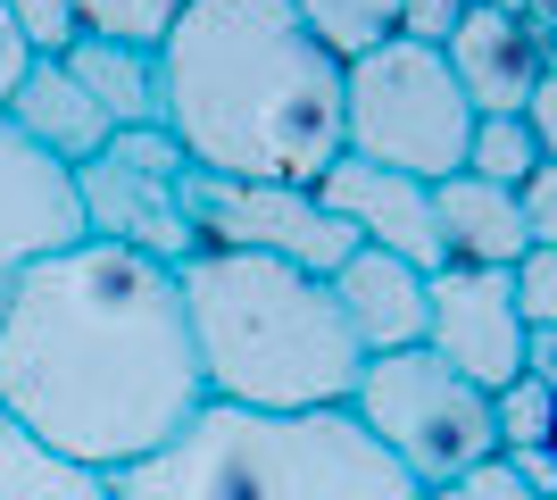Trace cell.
Returning a JSON list of instances; mask_svg holds the SVG:
<instances>
[{
  "label": "cell",
  "instance_id": "33",
  "mask_svg": "<svg viewBox=\"0 0 557 500\" xmlns=\"http://www.w3.org/2000/svg\"><path fill=\"white\" fill-rule=\"evenodd\" d=\"M549 451H557V426H549Z\"/></svg>",
  "mask_w": 557,
  "mask_h": 500
},
{
  "label": "cell",
  "instance_id": "24",
  "mask_svg": "<svg viewBox=\"0 0 557 500\" xmlns=\"http://www.w3.org/2000/svg\"><path fill=\"white\" fill-rule=\"evenodd\" d=\"M424 500H541V492H533L524 476H516V467H508V451H499V459H483V467L449 476L442 492H424Z\"/></svg>",
  "mask_w": 557,
  "mask_h": 500
},
{
  "label": "cell",
  "instance_id": "26",
  "mask_svg": "<svg viewBox=\"0 0 557 500\" xmlns=\"http://www.w3.org/2000/svg\"><path fill=\"white\" fill-rule=\"evenodd\" d=\"M516 118H524V134H533V150L557 167V68L533 75V93H524V109H516Z\"/></svg>",
  "mask_w": 557,
  "mask_h": 500
},
{
  "label": "cell",
  "instance_id": "27",
  "mask_svg": "<svg viewBox=\"0 0 557 500\" xmlns=\"http://www.w3.org/2000/svg\"><path fill=\"white\" fill-rule=\"evenodd\" d=\"M516 200H524V234H533V242H557V167H549V159L516 184Z\"/></svg>",
  "mask_w": 557,
  "mask_h": 500
},
{
  "label": "cell",
  "instance_id": "21",
  "mask_svg": "<svg viewBox=\"0 0 557 500\" xmlns=\"http://www.w3.org/2000/svg\"><path fill=\"white\" fill-rule=\"evenodd\" d=\"M491 417H499V451H541L557 426V383L516 376L508 392H491Z\"/></svg>",
  "mask_w": 557,
  "mask_h": 500
},
{
  "label": "cell",
  "instance_id": "1",
  "mask_svg": "<svg viewBox=\"0 0 557 500\" xmlns=\"http://www.w3.org/2000/svg\"><path fill=\"white\" fill-rule=\"evenodd\" d=\"M175 267L116 242H67L0 292V417L92 476H125L200 417Z\"/></svg>",
  "mask_w": 557,
  "mask_h": 500
},
{
  "label": "cell",
  "instance_id": "7",
  "mask_svg": "<svg viewBox=\"0 0 557 500\" xmlns=\"http://www.w3.org/2000/svg\"><path fill=\"white\" fill-rule=\"evenodd\" d=\"M191 159L166 143V125H125L109 134L100 159L75 167V200H84V234L116 242L134 259H159V267H184L200 251V225H191Z\"/></svg>",
  "mask_w": 557,
  "mask_h": 500
},
{
  "label": "cell",
  "instance_id": "25",
  "mask_svg": "<svg viewBox=\"0 0 557 500\" xmlns=\"http://www.w3.org/2000/svg\"><path fill=\"white\" fill-rule=\"evenodd\" d=\"M474 9V0H399V42H424L442 50L449 34H458V17Z\"/></svg>",
  "mask_w": 557,
  "mask_h": 500
},
{
  "label": "cell",
  "instance_id": "29",
  "mask_svg": "<svg viewBox=\"0 0 557 500\" xmlns=\"http://www.w3.org/2000/svg\"><path fill=\"white\" fill-rule=\"evenodd\" d=\"M508 467H516V476H524V484H533L541 500L557 492V451H549V442H541V451H508Z\"/></svg>",
  "mask_w": 557,
  "mask_h": 500
},
{
  "label": "cell",
  "instance_id": "2",
  "mask_svg": "<svg viewBox=\"0 0 557 500\" xmlns=\"http://www.w3.org/2000/svg\"><path fill=\"white\" fill-rule=\"evenodd\" d=\"M159 125L200 175L317 184L342 159V59L292 0H191L159 42Z\"/></svg>",
  "mask_w": 557,
  "mask_h": 500
},
{
  "label": "cell",
  "instance_id": "3",
  "mask_svg": "<svg viewBox=\"0 0 557 500\" xmlns=\"http://www.w3.org/2000/svg\"><path fill=\"white\" fill-rule=\"evenodd\" d=\"M209 401L233 408H349L367 342L349 333L325 276L250 251H191L175 267Z\"/></svg>",
  "mask_w": 557,
  "mask_h": 500
},
{
  "label": "cell",
  "instance_id": "11",
  "mask_svg": "<svg viewBox=\"0 0 557 500\" xmlns=\"http://www.w3.org/2000/svg\"><path fill=\"white\" fill-rule=\"evenodd\" d=\"M84 242V200H75V175L50 150H34L17 125L0 118V292L17 284L34 259Z\"/></svg>",
  "mask_w": 557,
  "mask_h": 500
},
{
  "label": "cell",
  "instance_id": "28",
  "mask_svg": "<svg viewBox=\"0 0 557 500\" xmlns=\"http://www.w3.org/2000/svg\"><path fill=\"white\" fill-rule=\"evenodd\" d=\"M25 68H34V50H25L17 17H9V0H0V109H9V93L25 84Z\"/></svg>",
  "mask_w": 557,
  "mask_h": 500
},
{
  "label": "cell",
  "instance_id": "12",
  "mask_svg": "<svg viewBox=\"0 0 557 500\" xmlns=\"http://www.w3.org/2000/svg\"><path fill=\"white\" fill-rule=\"evenodd\" d=\"M325 284H333V301H342L349 333L367 342V358H383V351H417V342H424L433 276H417L408 259H392V251H367V242H358V251L333 267Z\"/></svg>",
  "mask_w": 557,
  "mask_h": 500
},
{
  "label": "cell",
  "instance_id": "18",
  "mask_svg": "<svg viewBox=\"0 0 557 500\" xmlns=\"http://www.w3.org/2000/svg\"><path fill=\"white\" fill-rule=\"evenodd\" d=\"M292 9H300V25L325 42V59H342V68L399 34V0H292Z\"/></svg>",
  "mask_w": 557,
  "mask_h": 500
},
{
  "label": "cell",
  "instance_id": "23",
  "mask_svg": "<svg viewBox=\"0 0 557 500\" xmlns=\"http://www.w3.org/2000/svg\"><path fill=\"white\" fill-rule=\"evenodd\" d=\"M508 284H516L524 326H557V242H533V251L508 267Z\"/></svg>",
  "mask_w": 557,
  "mask_h": 500
},
{
  "label": "cell",
  "instance_id": "6",
  "mask_svg": "<svg viewBox=\"0 0 557 500\" xmlns=\"http://www.w3.org/2000/svg\"><path fill=\"white\" fill-rule=\"evenodd\" d=\"M349 408H358V426H367L374 442L417 476V492H442L449 476L499 459L491 392H483V383H466L458 367H442L424 342H417V351L367 358V376H358Z\"/></svg>",
  "mask_w": 557,
  "mask_h": 500
},
{
  "label": "cell",
  "instance_id": "10",
  "mask_svg": "<svg viewBox=\"0 0 557 500\" xmlns=\"http://www.w3.org/2000/svg\"><path fill=\"white\" fill-rule=\"evenodd\" d=\"M317 200H325L367 251H392V259H408L417 276H442L449 267L442 217H433V184H417V175H392V167H367V159L342 150V159L317 175Z\"/></svg>",
  "mask_w": 557,
  "mask_h": 500
},
{
  "label": "cell",
  "instance_id": "19",
  "mask_svg": "<svg viewBox=\"0 0 557 500\" xmlns=\"http://www.w3.org/2000/svg\"><path fill=\"white\" fill-rule=\"evenodd\" d=\"M184 9L191 0H75L84 34H100V42H141V50H159Z\"/></svg>",
  "mask_w": 557,
  "mask_h": 500
},
{
  "label": "cell",
  "instance_id": "30",
  "mask_svg": "<svg viewBox=\"0 0 557 500\" xmlns=\"http://www.w3.org/2000/svg\"><path fill=\"white\" fill-rule=\"evenodd\" d=\"M524 376L557 383V326H533V342H524Z\"/></svg>",
  "mask_w": 557,
  "mask_h": 500
},
{
  "label": "cell",
  "instance_id": "9",
  "mask_svg": "<svg viewBox=\"0 0 557 500\" xmlns=\"http://www.w3.org/2000/svg\"><path fill=\"white\" fill-rule=\"evenodd\" d=\"M524 309H516V284L508 267H442L433 276V309H424V351L458 367L466 383L483 392H508L524 376Z\"/></svg>",
  "mask_w": 557,
  "mask_h": 500
},
{
  "label": "cell",
  "instance_id": "17",
  "mask_svg": "<svg viewBox=\"0 0 557 500\" xmlns=\"http://www.w3.org/2000/svg\"><path fill=\"white\" fill-rule=\"evenodd\" d=\"M0 500H116V492H109V476L67 467L59 451H42L25 426L0 417Z\"/></svg>",
  "mask_w": 557,
  "mask_h": 500
},
{
  "label": "cell",
  "instance_id": "14",
  "mask_svg": "<svg viewBox=\"0 0 557 500\" xmlns=\"http://www.w3.org/2000/svg\"><path fill=\"white\" fill-rule=\"evenodd\" d=\"M0 118L17 125L34 150H50V159L67 167V175H75L84 159H100V150H109V134H116L109 109H100V100L84 93V84H75L59 59H34V68H25V84L9 93V109H0Z\"/></svg>",
  "mask_w": 557,
  "mask_h": 500
},
{
  "label": "cell",
  "instance_id": "5",
  "mask_svg": "<svg viewBox=\"0 0 557 500\" xmlns=\"http://www.w3.org/2000/svg\"><path fill=\"white\" fill-rule=\"evenodd\" d=\"M342 143H349V159L417 175V184L466 175L474 100H466L449 50H424V42L392 34L383 50L349 59L342 68Z\"/></svg>",
  "mask_w": 557,
  "mask_h": 500
},
{
  "label": "cell",
  "instance_id": "31",
  "mask_svg": "<svg viewBox=\"0 0 557 500\" xmlns=\"http://www.w3.org/2000/svg\"><path fill=\"white\" fill-rule=\"evenodd\" d=\"M549 68H557V25H549Z\"/></svg>",
  "mask_w": 557,
  "mask_h": 500
},
{
  "label": "cell",
  "instance_id": "20",
  "mask_svg": "<svg viewBox=\"0 0 557 500\" xmlns=\"http://www.w3.org/2000/svg\"><path fill=\"white\" fill-rule=\"evenodd\" d=\"M541 167L533 134H524V118H474V143H466V175H483V184H524Z\"/></svg>",
  "mask_w": 557,
  "mask_h": 500
},
{
  "label": "cell",
  "instance_id": "15",
  "mask_svg": "<svg viewBox=\"0 0 557 500\" xmlns=\"http://www.w3.org/2000/svg\"><path fill=\"white\" fill-rule=\"evenodd\" d=\"M433 217H442L449 267H516L533 251L524 200H516L508 184H483V175H442V184H433Z\"/></svg>",
  "mask_w": 557,
  "mask_h": 500
},
{
  "label": "cell",
  "instance_id": "4",
  "mask_svg": "<svg viewBox=\"0 0 557 500\" xmlns=\"http://www.w3.org/2000/svg\"><path fill=\"white\" fill-rule=\"evenodd\" d=\"M116 500H424L358 408H233L200 401L175 442L109 476Z\"/></svg>",
  "mask_w": 557,
  "mask_h": 500
},
{
  "label": "cell",
  "instance_id": "8",
  "mask_svg": "<svg viewBox=\"0 0 557 500\" xmlns=\"http://www.w3.org/2000/svg\"><path fill=\"white\" fill-rule=\"evenodd\" d=\"M184 200L200 225V251H250V259H283L308 276H333L358 251V234L317 200V184H233V175L191 167Z\"/></svg>",
  "mask_w": 557,
  "mask_h": 500
},
{
  "label": "cell",
  "instance_id": "22",
  "mask_svg": "<svg viewBox=\"0 0 557 500\" xmlns=\"http://www.w3.org/2000/svg\"><path fill=\"white\" fill-rule=\"evenodd\" d=\"M9 17H17L25 50L34 59H67L84 42V17H75V0H9Z\"/></svg>",
  "mask_w": 557,
  "mask_h": 500
},
{
  "label": "cell",
  "instance_id": "16",
  "mask_svg": "<svg viewBox=\"0 0 557 500\" xmlns=\"http://www.w3.org/2000/svg\"><path fill=\"white\" fill-rule=\"evenodd\" d=\"M59 68L84 84V93L109 109V125L125 134V125H159V50L141 42H100V34H84V42L59 59Z\"/></svg>",
  "mask_w": 557,
  "mask_h": 500
},
{
  "label": "cell",
  "instance_id": "13",
  "mask_svg": "<svg viewBox=\"0 0 557 500\" xmlns=\"http://www.w3.org/2000/svg\"><path fill=\"white\" fill-rule=\"evenodd\" d=\"M442 50H449V68H458L466 100H474V118H516L524 93H533V75L549 68L541 34L524 17H499V9H466Z\"/></svg>",
  "mask_w": 557,
  "mask_h": 500
},
{
  "label": "cell",
  "instance_id": "32",
  "mask_svg": "<svg viewBox=\"0 0 557 500\" xmlns=\"http://www.w3.org/2000/svg\"><path fill=\"white\" fill-rule=\"evenodd\" d=\"M541 9H549V25H557V0H541Z\"/></svg>",
  "mask_w": 557,
  "mask_h": 500
}]
</instances>
